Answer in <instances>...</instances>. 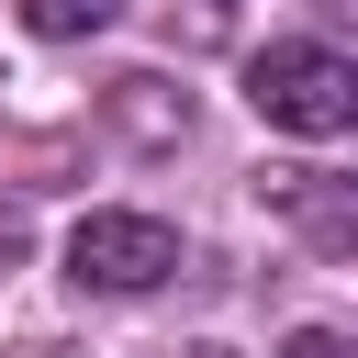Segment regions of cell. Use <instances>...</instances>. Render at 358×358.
<instances>
[{
    "label": "cell",
    "instance_id": "6da1fadb",
    "mask_svg": "<svg viewBox=\"0 0 358 358\" xmlns=\"http://www.w3.org/2000/svg\"><path fill=\"white\" fill-rule=\"evenodd\" d=\"M246 101L280 134H358V56H336V45H268V56H246Z\"/></svg>",
    "mask_w": 358,
    "mask_h": 358
},
{
    "label": "cell",
    "instance_id": "7a4b0ae2",
    "mask_svg": "<svg viewBox=\"0 0 358 358\" xmlns=\"http://www.w3.org/2000/svg\"><path fill=\"white\" fill-rule=\"evenodd\" d=\"M168 268H179V224H157V213H78V235H67V280H78V291L134 302V291H157Z\"/></svg>",
    "mask_w": 358,
    "mask_h": 358
},
{
    "label": "cell",
    "instance_id": "3957f363",
    "mask_svg": "<svg viewBox=\"0 0 358 358\" xmlns=\"http://www.w3.org/2000/svg\"><path fill=\"white\" fill-rule=\"evenodd\" d=\"M257 201L336 268H358V168H257Z\"/></svg>",
    "mask_w": 358,
    "mask_h": 358
},
{
    "label": "cell",
    "instance_id": "277c9868",
    "mask_svg": "<svg viewBox=\"0 0 358 358\" xmlns=\"http://www.w3.org/2000/svg\"><path fill=\"white\" fill-rule=\"evenodd\" d=\"M101 112H112V134H123L134 157H168V145L190 134V90H168L157 67H134V78H112V90H101Z\"/></svg>",
    "mask_w": 358,
    "mask_h": 358
},
{
    "label": "cell",
    "instance_id": "5b68a950",
    "mask_svg": "<svg viewBox=\"0 0 358 358\" xmlns=\"http://www.w3.org/2000/svg\"><path fill=\"white\" fill-rule=\"evenodd\" d=\"M22 22H34L45 45H78V34H101V22H123V0H22Z\"/></svg>",
    "mask_w": 358,
    "mask_h": 358
},
{
    "label": "cell",
    "instance_id": "8992f818",
    "mask_svg": "<svg viewBox=\"0 0 358 358\" xmlns=\"http://www.w3.org/2000/svg\"><path fill=\"white\" fill-rule=\"evenodd\" d=\"M280 358H358V336H336V324H302V336H280Z\"/></svg>",
    "mask_w": 358,
    "mask_h": 358
},
{
    "label": "cell",
    "instance_id": "52a82bcc",
    "mask_svg": "<svg viewBox=\"0 0 358 358\" xmlns=\"http://www.w3.org/2000/svg\"><path fill=\"white\" fill-rule=\"evenodd\" d=\"M168 358H235V347H213V336H201V347H168Z\"/></svg>",
    "mask_w": 358,
    "mask_h": 358
},
{
    "label": "cell",
    "instance_id": "ba28073f",
    "mask_svg": "<svg viewBox=\"0 0 358 358\" xmlns=\"http://www.w3.org/2000/svg\"><path fill=\"white\" fill-rule=\"evenodd\" d=\"M324 11H336V22H358V0H324Z\"/></svg>",
    "mask_w": 358,
    "mask_h": 358
}]
</instances>
